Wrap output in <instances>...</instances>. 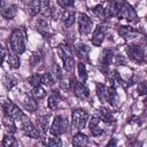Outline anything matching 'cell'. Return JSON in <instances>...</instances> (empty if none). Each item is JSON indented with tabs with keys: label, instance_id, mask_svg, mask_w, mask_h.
I'll list each match as a JSON object with an SVG mask.
<instances>
[{
	"label": "cell",
	"instance_id": "obj_39",
	"mask_svg": "<svg viewBox=\"0 0 147 147\" xmlns=\"http://www.w3.org/2000/svg\"><path fill=\"white\" fill-rule=\"evenodd\" d=\"M63 67H64V70H65V71L70 72V71L74 69V67H75V60H74V56L65 59V60L63 61Z\"/></svg>",
	"mask_w": 147,
	"mask_h": 147
},
{
	"label": "cell",
	"instance_id": "obj_30",
	"mask_svg": "<svg viewBox=\"0 0 147 147\" xmlns=\"http://www.w3.org/2000/svg\"><path fill=\"white\" fill-rule=\"evenodd\" d=\"M7 62H8V64H9V67L11 68V69H17V68H20V59H18V56H17V54H15V53H9L8 55H7Z\"/></svg>",
	"mask_w": 147,
	"mask_h": 147
},
{
	"label": "cell",
	"instance_id": "obj_42",
	"mask_svg": "<svg viewBox=\"0 0 147 147\" xmlns=\"http://www.w3.org/2000/svg\"><path fill=\"white\" fill-rule=\"evenodd\" d=\"M56 1H57V5L62 8H69L75 2V0H56Z\"/></svg>",
	"mask_w": 147,
	"mask_h": 147
},
{
	"label": "cell",
	"instance_id": "obj_16",
	"mask_svg": "<svg viewBox=\"0 0 147 147\" xmlns=\"http://www.w3.org/2000/svg\"><path fill=\"white\" fill-rule=\"evenodd\" d=\"M17 14V6L14 3L6 5L5 7L1 8V15L6 20H13Z\"/></svg>",
	"mask_w": 147,
	"mask_h": 147
},
{
	"label": "cell",
	"instance_id": "obj_43",
	"mask_svg": "<svg viewBox=\"0 0 147 147\" xmlns=\"http://www.w3.org/2000/svg\"><path fill=\"white\" fill-rule=\"evenodd\" d=\"M147 92V85H146V82H141L138 84V93L139 95H145Z\"/></svg>",
	"mask_w": 147,
	"mask_h": 147
},
{
	"label": "cell",
	"instance_id": "obj_29",
	"mask_svg": "<svg viewBox=\"0 0 147 147\" xmlns=\"http://www.w3.org/2000/svg\"><path fill=\"white\" fill-rule=\"evenodd\" d=\"M77 71H78V77H79L80 82L85 83L87 79V69H86V65L83 61L77 63Z\"/></svg>",
	"mask_w": 147,
	"mask_h": 147
},
{
	"label": "cell",
	"instance_id": "obj_34",
	"mask_svg": "<svg viewBox=\"0 0 147 147\" xmlns=\"http://www.w3.org/2000/svg\"><path fill=\"white\" fill-rule=\"evenodd\" d=\"M55 79H54V76L51 74V72H45L42 76H41V85L46 86V87H49L54 84Z\"/></svg>",
	"mask_w": 147,
	"mask_h": 147
},
{
	"label": "cell",
	"instance_id": "obj_25",
	"mask_svg": "<svg viewBox=\"0 0 147 147\" xmlns=\"http://www.w3.org/2000/svg\"><path fill=\"white\" fill-rule=\"evenodd\" d=\"M88 142V138L83 132H77L72 137V145L74 146H85Z\"/></svg>",
	"mask_w": 147,
	"mask_h": 147
},
{
	"label": "cell",
	"instance_id": "obj_11",
	"mask_svg": "<svg viewBox=\"0 0 147 147\" xmlns=\"http://www.w3.org/2000/svg\"><path fill=\"white\" fill-rule=\"evenodd\" d=\"M22 130L23 132L29 137V138H32V139H39L40 138V132L38 131L37 126L33 125V123L29 119H25L23 123H22Z\"/></svg>",
	"mask_w": 147,
	"mask_h": 147
},
{
	"label": "cell",
	"instance_id": "obj_27",
	"mask_svg": "<svg viewBox=\"0 0 147 147\" xmlns=\"http://www.w3.org/2000/svg\"><path fill=\"white\" fill-rule=\"evenodd\" d=\"M31 96L34 98L36 100H41V99H44L46 96V91L41 86V84L38 85V86H33L32 87V90H31Z\"/></svg>",
	"mask_w": 147,
	"mask_h": 147
},
{
	"label": "cell",
	"instance_id": "obj_35",
	"mask_svg": "<svg viewBox=\"0 0 147 147\" xmlns=\"http://www.w3.org/2000/svg\"><path fill=\"white\" fill-rule=\"evenodd\" d=\"M16 144V139H15V137H14V134L13 133H6L5 136H3V139H2V145L3 146H6V147H10V146H13V145H15Z\"/></svg>",
	"mask_w": 147,
	"mask_h": 147
},
{
	"label": "cell",
	"instance_id": "obj_36",
	"mask_svg": "<svg viewBox=\"0 0 147 147\" xmlns=\"http://www.w3.org/2000/svg\"><path fill=\"white\" fill-rule=\"evenodd\" d=\"M91 11L93 14V16H95L96 18H105V8L102 5H98L93 8H91Z\"/></svg>",
	"mask_w": 147,
	"mask_h": 147
},
{
	"label": "cell",
	"instance_id": "obj_44",
	"mask_svg": "<svg viewBox=\"0 0 147 147\" xmlns=\"http://www.w3.org/2000/svg\"><path fill=\"white\" fill-rule=\"evenodd\" d=\"M5 57H6V53H5L3 48L0 47V67L2 65V63H3V61H5Z\"/></svg>",
	"mask_w": 147,
	"mask_h": 147
},
{
	"label": "cell",
	"instance_id": "obj_21",
	"mask_svg": "<svg viewBox=\"0 0 147 147\" xmlns=\"http://www.w3.org/2000/svg\"><path fill=\"white\" fill-rule=\"evenodd\" d=\"M95 88H96V95L100 100V102L105 103L107 101V94H108V86H106L105 84H101V83H96L95 85Z\"/></svg>",
	"mask_w": 147,
	"mask_h": 147
},
{
	"label": "cell",
	"instance_id": "obj_12",
	"mask_svg": "<svg viewBox=\"0 0 147 147\" xmlns=\"http://www.w3.org/2000/svg\"><path fill=\"white\" fill-rule=\"evenodd\" d=\"M101 118L98 117V116H94L90 119L88 122V129H90V132L93 137H99L103 133V127L101 125Z\"/></svg>",
	"mask_w": 147,
	"mask_h": 147
},
{
	"label": "cell",
	"instance_id": "obj_46",
	"mask_svg": "<svg viewBox=\"0 0 147 147\" xmlns=\"http://www.w3.org/2000/svg\"><path fill=\"white\" fill-rule=\"evenodd\" d=\"M2 5H3V0H0V9L2 8Z\"/></svg>",
	"mask_w": 147,
	"mask_h": 147
},
{
	"label": "cell",
	"instance_id": "obj_7",
	"mask_svg": "<svg viewBox=\"0 0 147 147\" xmlns=\"http://www.w3.org/2000/svg\"><path fill=\"white\" fill-rule=\"evenodd\" d=\"M93 29V21L92 18L85 14V13H80L78 16V30L79 33L82 36H87L91 33Z\"/></svg>",
	"mask_w": 147,
	"mask_h": 147
},
{
	"label": "cell",
	"instance_id": "obj_22",
	"mask_svg": "<svg viewBox=\"0 0 147 147\" xmlns=\"http://www.w3.org/2000/svg\"><path fill=\"white\" fill-rule=\"evenodd\" d=\"M60 101H61V96H60L59 92L57 91H52V93L49 94L48 100H47V106L51 109H55L59 106Z\"/></svg>",
	"mask_w": 147,
	"mask_h": 147
},
{
	"label": "cell",
	"instance_id": "obj_24",
	"mask_svg": "<svg viewBox=\"0 0 147 147\" xmlns=\"http://www.w3.org/2000/svg\"><path fill=\"white\" fill-rule=\"evenodd\" d=\"M108 82H109V86H113V87H115V88H116L117 86L122 85V83H124V82L122 80L119 74H118L116 70H114V71H111V72L109 74V76H108Z\"/></svg>",
	"mask_w": 147,
	"mask_h": 147
},
{
	"label": "cell",
	"instance_id": "obj_6",
	"mask_svg": "<svg viewBox=\"0 0 147 147\" xmlns=\"http://www.w3.org/2000/svg\"><path fill=\"white\" fill-rule=\"evenodd\" d=\"M126 54L130 60L137 63H142L145 61V48L139 45H129L126 47Z\"/></svg>",
	"mask_w": 147,
	"mask_h": 147
},
{
	"label": "cell",
	"instance_id": "obj_33",
	"mask_svg": "<svg viewBox=\"0 0 147 147\" xmlns=\"http://www.w3.org/2000/svg\"><path fill=\"white\" fill-rule=\"evenodd\" d=\"M3 126H5V129L7 130L8 133H13V134H14V133L16 132V125H15V123H14V119H11V118H9V117H6V116H5Z\"/></svg>",
	"mask_w": 147,
	"mask_h": 147
},
{
	"label": "cell",
	"instance_id": "obj_14",
	"mask_svg": "<svg viewBox=\"0 0 147 147\" xmlns=\"http://www.w3.org/2000/svg\"><path fill=\"white\" fill-rule=\"evenodd\" d=\"M105 8V18L117 17L118 14V0H111L107 2Z\"/></svg>",
	"mask_w": 147,
	"mask_h": 147
},
{
	"label": "cell",
	"instance_id": "obj_1",
	"mask_svg": "<svg viewBox=\"0 0 147 147\" xmlns=\"http://www.w3.org/2000/svg\"><path fill=\"white\" fill-rule=\"evenodd\" d=\"M9 44H10V49L13 51V53L21 55L25 52V38H24V33L21 29H14L10 33V38H9Z\"/></svg>",
	"mask_w": 147,
	"mask_h": 147
},
{
	"label": "cell",
	"instance_id": "obj_40",
	"mask_svg": "<svg viewBox=\"0 0 147 147\" xmlns=\"http://www.w3.org/2000/svg\"><path fill=\"white\" fill-rule=\"evenodd\" d=\"M59 80H60V87H61L62 90L69 91V90L71 88V83H72V80H70V79H68V78H64V77H62V78L59 79Z\"/></svg>",
	"mask_w": 147,
	"mask_h": 147
},
{
	"label": "cell",
	"instance_id": "obj_28",
	"mask_svg": "<svg viewBox=\"0 0 147 147\" xmlns=\"http://www.w3.org/2000/svg\"><path fill=\"white\" fill-rule=\"evenodd\" d=\"M40 3V10L39 13L42 16H49L52 14V8H51V0H39Z\"/></svg>",
	"mask_w": 147,
	"mask_h": 147
},
{
	"label": "cell",
	"instance_id": "obj_13",
	"mask_svg": "<svg viewBox=\"0 0 147 147\" xmlns=\"http://www.w3.org/2000/svg\"><path fill=\"white\" fill-rule=\"evenodd\" d=\"M75 17H76V11L75 9H72L71 7L69 8H65V10L62 13L61 15V20H62V23L65 28H70L72 26V24L75 23Z\"/></svg>",
	"mask_w": 147,
	"mask_h": 147
},
{
	"label": "cell",
	"instance_id": "obj_20",
	"mask_svg": "<svg viewBox=\"0 0 147 147\" xmlns=\"http://www.w3.org/2000/svg\"><path fill=\"white\" fill-rule=\"evenodd\" d=\"M118 34L124 38V39H132L136 37L137 34V30L131 28V26H125V25H122L118 28Z\"/></svg>",
	"mask_w": 147,
	"mask_h": 147
},
{
	"label": "cell",
	"instance_id": "obj_18",
	"mask_svg": "<svg viewBox=\"0 0 147 147\" xmlns=\"http://www.w3.org/2000/svg\"><path fill=\"white\" fill-rule=\"evenodd\" d=\"M56 51H57V54H59V56L61 57L62 61H64L65 59L72 56V49H71V47H70L68 44H65V42L60 44V45L57 46V49H56Z\"/></svg>",
	"mask_w": 147,
	"mask_h": 147
},
{
	"label": "cell",
	"instance_id": "obj_9",
	"mask_svg": "<svg viewBox=\"0 0 147 147\" xmlns=\"http://www.w3.org/2000/svg\"><path fill=\"white\" fill-rule=\"evenodd\" d=\"M105 37H106V26L103 24H98L92 34V39H91L92 45L95 47H100Z\"/></svg>",
	"mask_w": 147,
	"mask_h": 147
},
{
	"label": "cell",
	"instance_id": "obj_32",
	"mask_svg": "<svg viewBox=\"0 0 147 147\" xmlns=\"http://www.w3.org/2000/svg\"><path fill=\"white\" fill-rule=\"evenodd\" d=\"M28 7L31 16H36L40 10V3L39 0H28Z\"/></svg>",
	"mask_w": 147,
	"mask_h": 147
},
{
	"label": "cell",
	"instance_id": "obj_45",
	"mask_svg": "<svg viewBox=\"0 0 147 147\" xmlns=\"http://www.w3.org/2000/svg\"><path fill=\"white\" fill-rule=\"evenodd\" d=\"M115 145H116V141L115 140H111V141H109L107 144V146H115Z\"/></svg>",
	"mask_w": 147,
	"mask_h": 147
},
{
	"label": "cell",
	"instance_id": "obj_5",
	"mask_svg": "<svg viewBox=\"0 0 147 147\" xmlns=\"http://www.w3.org/2000/svg\"><path fill=\"white\" fill-rule=\"evenodd\" d=\"M88 121V114L84 109H75L71 113V126L72 129L80 131L85 127L86 123Z\"/></svg>",
	"mask_w": 147,
	"mask_h": 147
},
{
	"label": "cell",
	"instance_id": "obj_31",
	"mask_svg": "<svg viewBox=\"0 0 147 147\" xmlns=\"http://www.w3.org/2000/svg\"><path fill=\"white\" fill-rule=\"evenodd\" d=\"M2 83H3V86L6 87V90L9 91V90H11L14 86H16V84H17V79H16L14 76L7 74V75H5Z\"/></svg>",
	"mask_w": 147,
	"mask_h": 147
},
{
	"label": "cell",
	"instance_id": "obj_4",
	"mask_svg": "<svg viewBox=\"0 0 147 147\" xmlns=\"http://www.w3.org/2000/svg\"><path fill=\"white\" fill-rule=\"evenodd\" d=\"M2 109H3V114L6 117H9L14 121H21L25 117L23 110H21L18 108V106H16L13 101L10 100H6L2 103Z\"/></svg>",
	"mask_w": 147,
	"mask_h": 147
},
{
	"label": "cell",
	"instance_id": "obj_41",
	"mask_svg": "<svg viewBox=\"0 0 147 147\" xmlns=\"http://www.w3.org/2000/svg\"><path fill=\"white\" fill-rule=\"evenodd\" d=\"M47 145L51 146V147H60V146H62V141H61V139L59 137L53 136V138H49L48 139Z\"/></svg>",
	"mask_w": 147,
	"mask_h": 147
},
{
	"label": "cell",
	"instance_id": "obj_15",
	"mask_svg": "<svg viewBox=\"0 0 147 147\" xmlns=\"http://www.w3.org/2000/svg\"><path fill=\"white\" fill-rule=\"evenodd\" d=\"M90 51H91V48H90V46H87L86 44H83V42H80V44H77L76 46H75V52H76V55L79 57V60L80 61H87L88 60V54H90Z\"/></svg>",
	"mask_w": 147,
	"mask_h": 147
},
{
	"label": "cell",
	"instance_id": "obj_2",
	"mask_svg": "<svg viewBox=\"0 0 147 147\" xmlns=\"http://www.w3.org/2000/svg\"><path fill=\"white\" fill-rule=\"evenodd\" d=\"M117 17L123 18V20H126L130 23H137L139 21V17H138L137 11L125 0L118 1V14H117Z\"/></svg>",
	"mask_w": 147,
	"mask_h": 147
},
{
	"label": "cell",
	"instance_id": "obj_10",
	"mask_svg": "<svg viewBox=\"0 0 147 147\" xmlns=\"http://www.w3.org/2000/svg\"><path fill=\"white\" fill-rule=\"evenodd\" d=\"M113 57H114V53L111 49H103L100 59H99V67H100V70H102L103 72L107 74L108 71V68L110 65V63L113 62Z\"/></svg>",
	"mask_w": 147,
	"mask_h": 147
},
{
	"label": "cell",
	"instance_id": "obj_17",
	"mask_svg": "<svg viewBox=\"0 0 147 147\" xmlns=\"http://www.w3.org/2000/svg\"><path fill=\"white\" fill-rule=\"evenodd\" d=\"M22 105L24 107L25 110L30 111V113H33L37 110L38 108V103H37V100L34 98H32L31 95H25L22 100Z\"/></svg>",
	"mask_w": 147,
	"mask_h": 147
},
{
	"label": "cell",
	"instance_id": "obj_37",
	"mask_svg": "<svg viewBox=\"0 0 147 147\" xmlns=\"http://www.w3.org/2000/svg\"><path fill=\"white\" fill-rule=\"evenodd\" d=\"M42 61V55L39 53V52H34L31 57H30V64L31 67H37L38 64H40Z\"/></svg>",
	"mask_w": 147,
	"mask_h": 147
},
{
	"label": "cell",
	"instance_id": "obj_23",
	"mask_svg": "<svg viewBox=\"0 0 147 147\" xmlns=\"http://www.w3.org/2000/svg\"><path fill=\"white\" fill-rule=\"evenodd\" d=\"M100 115H101V117H100L101 121L105 122L106 124H110V123H113V122L115 121V116H114L113 111L109 110V109L106 108V107H102V108L100 109Z\"/></svg>",
	"mask_w": 147,
	"mask_h": 147
},
{
	"label": "cell",
	"instance_id": "obj_19",
	"mask_svg": "<svg viewBox=\"0 0 147 147\" xmlns=\"http://www.w3.org/2000/svg\"><path fill=\"white\" fill-rule=\"evenodd\" d=\"M37 129L40 134H46L49 130V117L48 116H40L37 119Z\"/></svg>",
	"mask_w": 147,
	"mask_h": 147
},
{
	"label": "cell",
	"instance_id": "obj_26",
	"mask_svg": "<svg viewBox=\"0 0 147 147\" xmlns=\"http://www.w3.org/2000/svg\"><path fill=\"white\" fill-rule=\"evenodd\" d=\"M118 101V94L116 92V88L113 86H108V94H107V101L110 106H116Z\"/></svg>",
	"mask_w": 147,
	"mask_h": 147
},
{
	"label": "cell",
	"instance_id": "obj_38",
	"mask_svg": "<svg viewBox=\"0 0 147 147\" xmlns=\"http://www.w3.org/2000/svg\"><path fill=\"white\" fill-rule=\"evenodd\" d=\"M28 82H29V84H30L32 87H33V86H38V85L41 84V76H40L39 74H32V75L29 77Z\"/></svg>",
	"mask_w": 147,
	"mask_h": 147
},
{
	"label": "cell",
	"instance_id": "obj_3",
	"mask_svg": "<svg viewBox=\"0 0 147 147\" xmlns=\"http://www.w3.org/2000/svg\"><path fill=\"white\" fill-rule=\"evenodd\" d=\"M69 129V121L67 117L63 116H55L52 124L49 125V132L52 133V136L55 137H60L63 133H65Z\"/></svg>",
	"mask_w": 147,
	"mask_h": 147
},
{
	"label": "cell",
	"instance_id": "obj_8",
	"mask_svg": "<svg viewBox=\"0 0 147 147\" xmlns=\"http://www.w3.org/2000/svg\"><path fill=\"white\" fill-rule=\"evenodd\" d=\"M71 87H72L74 94H75L78 99L85 100V99H87V98L90 96V91H88L87 86H86L83 82H77V80L72 79Z\"/></svg>",
	"mask_w": 147,
	"mask_h": 147
}]
</instances>
